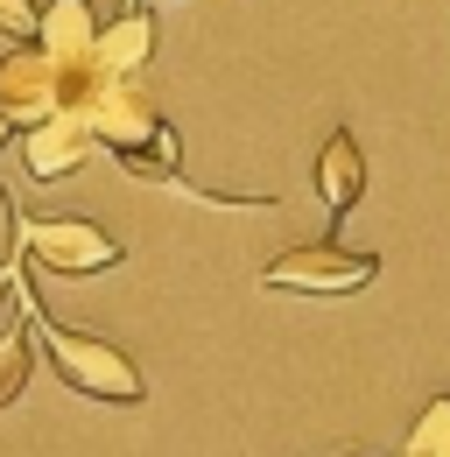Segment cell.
<instances>
[{"label": "cell", "mask_w": 450, "mask_h": 457, "mask_svg": "<svg viewBox=\"0 0 450 457\" xmlns=\"http://www.w3.org/2000/svg\"><path fill=\"white\" fill-rule=\"evenodd\" d=\"M29 317H36V331H43V352H50L56 380H71L78 395L92 401H112V408H134V401L148 395V380H141V366L120 352L112 338L99 331H71V324H56V310L43 303V288H29Z\"/></svg>", "instance_id": "1"}, {"label": "cell", "mask_w": 450, "mask_h": 457, "mask_svg": "<svg viewBox=\"0 0 450 457\" xmlns=\"http://www.w3.org/2000/svg\"><path fill=\"white\" fill-rule=\"evenodd\" d=\"M92 78H99L92 57H50V50L29 36L21 50L0 57V113L21 120V127H36V120H50V113H71Z\"/></svg>", "instance_id": "2"}, {"label": "cell", "mask_w": 450, "mask_h": 457, "mask_svg": "<svg viewBox=\"0 0 450 457\" xmlns=\"http://www.w3.org/2000/svg\"><path fill=\"white\" fill-rule=\"evenodd\" d=\"M14 219V204H7ZM14 246L50 268V275H99V268H120V239L92 219H14Z\"/></svg>", "instance_id": "3"}, {"label": "cell", "mask_w": 450, "mask_h": 457, "mask_svg": "<svg viewBox=\"0 0 450 457\" xmlns=\"http://www.w3.org/2000/svg\"><path fill=\"white\" fill-rule=\"evenodd\" d=\"M352 457H366V451H352Z\"/></svg>", "instance_id": "14"}, {"label": "cell", "mask_w": 450, "mask_h": 457, "mask_svg": "<svg viewBox=\"0 0 450 457\" xmlns=\"http://www.w3.org/2000/svg\"><path fill=\"white\" fill-rule=\"evenodd\" d=\"M92 148H99V134H92L78 113H50V120H36V127L21 134V155H29V176H36V183L71 176Z\"/></svg>", "instance_id": "5"}, {"label": "cell", "mask_w": 450, "mask_h": 457, "mask_svg": "<svg viewBox=\"0 0 450 457\" xmlns=\"http://www.w3.org/2000/svg\"><path fill=\"white\" fill-rule=\"evenodd\" d=\"M21 387H29V338L21 331H0V408L21 401Z\"/></svg>", "instance_id": "10"}, {"label": "cell", "mask_w": 450, "mask_h": 457, "mask_svg": "<svg viewBox=\"0 0 450 457\" xmlns=\"http://www.w3.org/2000/svg\"><path fill=\"white\" fill-rule=\"evenodd\" d=\"M36 14H43L36 0H0V36H21L29 43L36 36Z\"/></svg>", "instance_id": "11"}, {"label": "cell", "mask_w": 450, "mask_h": 457, "mask_svg": "<svg viewBox=\"0 0 450 457\" xmlns=\"http://www.w3.org/2000/svg\"><path fill=\"white\" fill-rule=\"evenodd\" d=\"M401 457H450V395H437L422 415H415V429H408Z\"/></svg>", "instance_id": "9"}, {"label": "cell", "mask_w": 450, "mask_h": 457, "mask_svg": "<svg viewBox=\"0 0 450 457\" xmlns=\"http://www.w3.org/2000/svg\"><path fill=\"white\" fill-rule=\"evenodd\" d=\"M7 295H14V268H0V310H7Z\"/></svg>", "instance_id": "12"}, {"label": "cell", "mask_w": 450, "mask_h": 457, "mask_svg": "<svg viewBox=\"0 0 450 457\" xmlns=\"http://www.w3.org/2000/svg\"><path fill=\"white\" fill-rule=\"evenodd\" d=\"M92 36H99L92 0H43V14H36V43H43L50 57H92Z\"/></svg>", "instance_id": "8"}, {"label": "cell", "mask_w": 450, "mask_h": 457, "mask_svg": "<svg viewBox=\"0 0 450 457\" xmlns=\"http://www.w3.org/2000/svg\"><path fill=\"white\" fill-rule=\"evenodd\" d=\"M380 275V253H352L338 239H317V246H288L281 261L261 268V288H288V295H352Z\"/></svg>", "instance_id": "4"}, {"label": "cell", "mask_w": 450, "mask_h": 457, "mask_svg": "<svg viewBox=\"0 0 450 457\" xmlns=\"http://www.w3.org/2000/svg\"><path fill=\"white\" fill-rule=\"evenodd\" d=\"M317 197H324L331 219H345V212L366 197V155H359V141H352L345 127L317 148Z\"/></svg>", "instance_id": "6"}, {"label": "cell", "mask_w": 450, "mask_h": 457, "mask_svg": "<svg viewBox=\"0 0 450 457\" xmlns=\"http://www.w3.org/2000/svg\"><path fill=\"white\" fill-rule=\"evenodd\" d=\"M7 134H14V120H7V113H0V148H7Z\"/></svg>", "instance_id": "13"}, {"label": "cell", "mask_w": 450, "mask_h": 457, "mask_svg": "<svg viewBox=\"0 0 450 457\" xmlns=\"http://www.w3.org/2000/svg\"><path fill=\"white\" fill-rule=\"evenodd\" d=\"M148 50H155V21H148L141 0H134L127 14L99 21V36H92V63H99V71H120V78H134V71L148 63Z\"/></svg>", "instance_id": "7"}]
</instances>
